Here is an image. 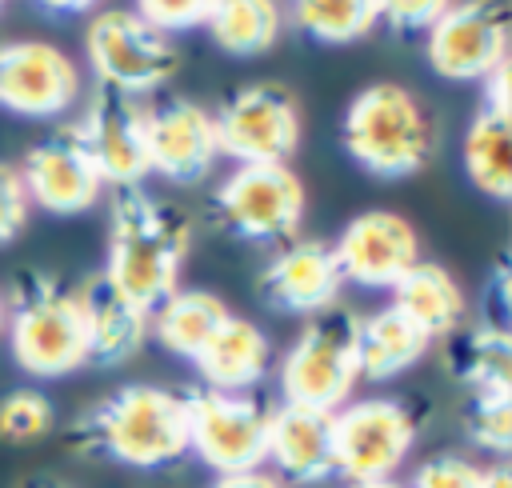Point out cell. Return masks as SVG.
Segmentation results:
<instances>
[{"label":"cell","mask_w":512,"mask_h":488,"mask_svg":"<svg viewBox=\"0 0 512 488\" xmlns=\"http://www.w3.org/2000/svg\"><path fill=\"white\" fill-rule=\"evenodd\" d=\"M0 336H4V296H0Z\"/></svg>","instance_id":"8d00e7d4"},{"label":"cell","mask_w":512,"mask_h":488,"mask_svg":"<svg viewBox=\"0 0 512 488\" xmlns=\"http://www.w3.org/2000/svg\"><path fill=\"white\" fill-rule=\"evenodd\" d=\"M340 136L348 156L380 180L412 176L432 156V124L424 104L400 84L360 88L344 112Z\"/></svg>","instance_id":"277c9868"},{"label":"cell","mask_w":512,"mask_h":488,"mask_svg":"<svg viewBox=\"0 0 512 488\" xmlns=\"http://www.w3.org/2000/svg\"><path fill=\"white\" fill-rule=\"evenodd\" d=\"M464 432L476 448L508 456L512 448V392H476L464 412Z\"/></svg>","instance_id":"83f0119b"},{"label":"cell","mask_w":512,"mask_h":488,"mask_svg":"<svg viewBox=\"0 0 512 488\" xmlns=\"http://www.w3.org/2000/svg\"><path fill=\"white\" fill-rule=\"evenodd\" d=\"M188 400V448L216 468L220 476L256 472L268 460V416L272 408L236 396L200 388Z\"/></svg>","instance_id":"ba28073f"},{"label":"cell","mask_w":512,"mask_h":488,"mask_svg":"<svg viewBox=\"0 0 512 488\" xmlns=\"http://www.w3.org/2000/svg\"><path fill=\"white\" fill-rule=\"evenodd\" d=\"M356 372V316L348 312H320L288 348L280 364V388L288 404L336 412L348 404Z\"/></svg>","instance_id":"5b68a950"},{"label":"cell","mask_w":512,"mask_h":488,"mask_svg":"<svg viewBox=\"0 0 512 488\" xmlns=\"http://www.w3.org/2000/svg\"><path fill=\"white\" fill-rule=\"evenodd\" d=\"M212 40L232 56H260L280 36V8L268 0H228L212 4L208 24Z\"/></svg>","instance_id":"484cf974"},{"label":"cell","mask_w":512,"mask_h":488,"mask_svg":"<svg viewBox=\"0 0 512 488\" xmlns=\"http://www.w3.org/2000/svg\"><path fill=\"white\" fill-rule=\"evenodd\" d=\"M80 92L76 64L44 40L0 44V108L32 120L60 116Z\"/></svg>","instance_id":"4fadbf2b"},{"label":"cell","mask_w":512,"mask_h":488,"mask_svg":"<svg viewBox=\"0 0 512 488\" xmlns=\"http://www.w3.org/2000/svg\"><path fill=\"white\" fill-rule=\"evenodd\" d=\"M192 232L180 208L144 192L140 184L116 188L108 220L104 280L140 312H156L180 284Z\"/></svg>","instance_id":"6da1fadb"},{"label":"cell","mask_w":512,"mask_h":488,"mask_svg":"<svg viewBox=\"0 0 512 488\" xmlns=\"http://www.w3.org/2000/svg\"><path fill=\"white\" fill-rule=\"evenodd\" d=\"M408 488H480V468L464 456L440 452V456H432L416 468Z\"/></svg>","instance_id":"f546056e"},{"label":"cell","mask_w":512,"mask_h":488,"mask_svg":"<svg viewBox=\"0 0 512 488\" xmlns=\"http://www.w3.org/2000/svg\"><path fill=\"white\" fill-rule=\"evenodd\" d=\"M208 12L212 4H176V0H160V4H136V16L156 28L160 36L164 32H184V28H204L208 24Z\"/></svg>","instance_id":"1f68e13d"},{"label":"cell","mask_w":512,"mask_h":488,"mask_svg":"<svg viewBox=\"0 0 512 488\" xmlns=\"http://www.w3.org/2000/svg\"><path fill=\"white\" fill-rule=\"evenodd\" d=\"M88 60L104 88L124 96L156 92L176 72V48L148 28L136 8H100L88 24Z\"/></svg>","instance_id":"52a82bcc"},{"label":"cell","mask_w":512,"mask_h":488,"mask_svg":"<svg viewBox=\"0 0 512 488\" xmlns=\"http://www.w3.org/2000/svg\"><path fill=\"white\" fill-rule=\"evenodd\" d=\"M20 180H24L28 200L40 204L44 212H56V216L88 212L100 200V188H104V180L96 176L76 128L52 132L40 144H32L28 156H24Z\"/></svg>","instance_id":"2e32d148"},{"label":"cell","mask_w":512,"mask_h":488,"mask_svg":"<svg viewBox=\"0 0 512 488\" xmlns=\"http://www.w3.org/2000/svg\"><path fill=\"white\" fill-rule=\"evenodd\" d=\"M196 368H200V376L208 380L212 392L248 388L268 368V340L252 320L228 316L216 328V336L204 344V352L196 356Z\"/></svg>","instance_id":"7402d4cb"},{"label":"cell","mask_w":512,"mask_h":488,"mask_svg":"<svg viewBox=\"0 0 512 488\" xmlns=\"http://www.w3.org/2000/svg\"><path fill=\"white\" fill-rule=\"evenodd\" d=\"M28 192L12 164H0V244H12L28 224Z\"/></svg>","instance_id":"4dcf8cb0"},{"label":"cell","mask_w":512,"mask_h":488,"mask_svg":"<svg viewBox=\"0 0 512 488\" xmlns=\"http://www.w3.org/2000/svg\"><path fill=\"white\" fill-rule=\"evenodd\" d=\"M212 488H280L276 476H264L260 468L256 472H236V476H220Z\"/></svg>","instance_id":"836d02e7"},{"label":"cell","mask_w":512,"mask_h":488,"mask_svg":"<svg viewBox=\"0 0 512 488\" xmlns=\"http://www.w3.org/2000/svg\"><path fill=\"white\" fill-rule=\"evenodd\" d=\"M340 284L344 276L336 268L332 244H320V240H296L280 248L260 272V296L272 308L296 312V316L328 312L340 296Z\"/></svg>","instance_id":"e0dca14e"},{"label":"cell","mask_w":512,"mask_h":488,"mask_svg":"<svg viewBox=\"0 0 512 488\" xmlns=\"http://www.w3.org/2000/svg\"><path fill=\"white\" fill-rule=\"evenodd\" d=\"M392 308L404 312L428 340L448 336L464 316V292L452 280L448 268L432 260H416L396 284H392Z\"/></svg>","instance_id":"ffe728a7"},{"label":"cell","mask_w":512,"mask_h":488,"mask_svg":"<svg viewBox=\"0 0 512 488\" xmlns=\"http://www.w3.org/2000/svg\"><path fill=\"white\" fill-rule=\"evenodd\" d=\"M80 312H84V340H88V364H124L128 356L140 352L148 336V312H140L132 300H124L104 272L84 276L76 288Z\"/></svg>","instance_id":"ac0fdd59"},{"label":"cell","mask_w":512,"mask_h":488,"mask_svg":"<svg viewBox=\"0 0 512 488\" xmlns=\"http://www.w3.org/2000/svg\"><path fill=\"white\" fill-rule=\"evenodd\" d=\"M428 336L392 304L356 320V372L368 380H388L412 368L428 352Z\"/></svg>","instance_id":"44dd1931"},{"label":"cell","mask_w":512,"mask_h":488,"mask_svg":"<svg viewBox=\"0 0 512 488\" xmlns=\"http://www.w3.org/2000/svg\"><path fill=\"white\" fill-rule=\"evenodd\" d=\"M440 12L444 4H380V20H388L396 32H428Z\"/></svg>","instance_id":"d6a6232c"},{"label":"cell","mask_w":512,"mask_h":488,"mask_svg":"<svg viewBox=\"0 0 512 488\" xmlns=\"http://www.w3.org/2000/svg\"><path fill=\"white\" fill-rule=\"evenodd\" d=\"M52 428V400L40 388H12L0 396V440L28 444Z\"/></svg>","instance_id":"f1b7e54d"},{"label":"cell","mask_w":512,"mask_h":488,"mask_svg":"<svg viewBox=\"0 0 512 488\" xmlns=\"http://www.w3.org/2000/svg\"><path fill=\"white\" fill-rule=\"evenodd\" d=\"M332 256L344 284L352 280L360 288H392L420 260V240L404 216L376 208V212H360L340 232Z\"/></svg>","instance_id":"9a60e30c"},{"label":"cell","mask_w":512,"mask_h":488,"mask_svg":"<svg viewBox=\"0 0 512 488\" xmlns=\"http://www.w3.org/2000/svg\"><path fill=\"white\" fill-rule=\"evenodd\" d=\"M416 444V416L404 400H356L332 412V464L352 480H392Z\"/></svg>","instance_id":"8992f818"},{"label":"cell","mask_w":512,"mask_h":488,"mask_svg":"<svg viewBox=\"0 0 512 488\" xmlns=\"http://www.w3.org/2000/svg\"><path fill=\"white\" fill-rule=\"evenodd\" d=\"M76 440L128 468H160L188 452V400L156 384H128L96 404Z\"/></svg>","instance_id":"7a4b0ae2"},{"label":"cell","mask_w":512,"mask_h":488,"mask_svg":"<svg viewBox=\"0 0 512 488\" xmlns=\"http://www.w3.org/2000/svg\"><path fill=\"white\" fill-rule=\"evenodd\" d=\"M4 332L12 340L16 364L28 376H64L88 364L84 312L76 288H64L40 268H24L12 276L4 300Z\"/></svg>","instance_id":"3957f363"},{"label":"cell","mask_w":512,"mask_h":488,"mask_svg":"<svg viewBox=\"0 0 512 488\" xmlns=\"http://www.w3.org/2000/svg\"><path fill=\"white\" fill-rule=\"evenodd\" d=\"M144 144H148V172L172 184H196L220 160L212 112L180 96L144 108Z\"/></svg>","instance_id":"5bb4252c"},{"label":"cell","mask_w":512,"mask_h":488,"mask_svg":"<svg viewBox=\"0 0 512 488\" xmlns=\"http://www.w3.org/2000/svg\"><path fill=\"white\" fill-rule=\"evenodd\" d=\"M348 488H404V484H396V480H352Z\"/></svg>","instance_id":"d590c367"},{"label":"cell","mask_w":512,"mask_h":488,"mask_svg":"<svg viewBox=\"0 0 512 488\" xmlns=\"http://www.w3.org/2000/svg\"><path fill=\"white\" fill-rule=\"evenodd\" d=\"M0 16H4V8H0Z\"/></svg>","instance_id":"74e56055"},{"label":"cell","mask_w":512,"mask_h":488,"mask_svg":"<svg viewBox=\"0 0 512 488\" xmlns=\"http://www.w3.org/2000/svg\"><path fill=\"white\" fill-rule=\"evenodd\" d=\"M464 172L468 180L492 196L508 200L512 196V136H508V112L484 104L476 120L464 132Z\"/></svg>","instance_id":"cb8c5ba5"},{"label":"cell","mask_w":512,"mask_h":488,"mask_svg":"<svg viewBox=\"0 0 512 488\" xmlns=\"http://www.w3.org/2000/svg\"><path fill=\"white\" fill-rule=\"evenodd\" d=\"M76 136L96 168V176L112 188H132L148 176V144H144V104L116 88L96 84Z\"/></svg>","instance_id":"8fae6325"},{"label":"cell","mask_w":512,"mask_h":488,"mask_svg":"<svg viewBox=\"0 0 512 488\" xmlns=\"http://www.w3.org/2000/svg\"><path fill=\"white\" fill-rule=\"evenodd\" d=\"M268 460L292 480H324L336 472L332 464V412L280 404L268 416Z\"/></svg>","instance_id":"d6986e66"},{"label":"cell","mask_w":512,"mask_h":488,"mask_svg":"<svg viewBox=\"0 0 512 488\" xmlns=\"http://www.w3.org/2000/svg\"><path fill=\"white\" fill-rule=\"evenodd\" d=\"M480 488H512V468L504 460L480 468Z\"/></svg>","instance_id":"e575fe53"},{"label":"cell","mask_w":512,"mask_h":488,"mask_svg":"<svg viewBox=\"0 0 512 488\" xmlns=\"http://www.w3.org/2000/svg\"><path fill=\"white\" fill-rule=\"evenodd\" d=\"M292 16L312 40L348 44L376 28L380 4H372V0H312V4H296Z\"/></svg>","instance_id":"4316f807"},{"label":"cell","mask_w":512,"mask_h":488,"mask_svg":"<svg viewBox=\"0 0 512 488\" xmlns=\"http://www.w3.org/2000/svg\"><path fill=\"white\" fill-rule=\"evenodd\" d=\"M220 156L236 164H288L300 140L296 100L280 84H248L212 116Z\"/></svg>","instance_id":"30bf717a"},{"label":"cell","mask_w":512,"mask_h":488,"mask_svg":"<svg viewBox=\"0 0 512 488\" xmlns=\"http://www.w3.org/2000/svg\"><path fill=\"white\" fill-rule=\"evenodd\" d=\"M212 208L244 240H284L304 216V184L288 164H236L216 188Z\"/></svg>","instance_id":"9c48e42d"},{"label":"cell","mask_w":512,"mask_h":488,"mask_svg":"<svg viewBox=\"0 0 512 488\" xmlns=\"http://www.w3.org/2000/svg\"><path fill=\"white\" fill-rule=\"evenodd\" d=\"M228 316L232 312L216 292H208V288H176L152 312V324H156V340L168 352H176V356L196 364V356L204 352V344L216 336V328Z\"/></svg>","instance_id":"603a6c76"},{"label":"cell","mask_w":512,"mask_h":488,"mask_svg":"<svg viewBox=\"0 0 512 488\" xmlns=\"http://www.w3.org/2000/svg\"><path fill=\"white\" fill-rule=\"evenodd\" d=\"M428 60L444 80H488L508 64V16L496 4H444L428 28Z\"/></svg>","instance_id":"7c38bea8"},{"label":"cell","mask_w":512,"mask_h":488,"mask_svg":"<svg viewBox=\"0 0 512 488\" xmlns=\"http://www.w3.org/2000/svg\"><path fill=\"white\" fill-rule=\"evenodd\" d=\"M452 368L476 392H512V336L504 324H480L456 340Z\"/></svg>","instance_id":"d4e9b609"}]
</instances>
